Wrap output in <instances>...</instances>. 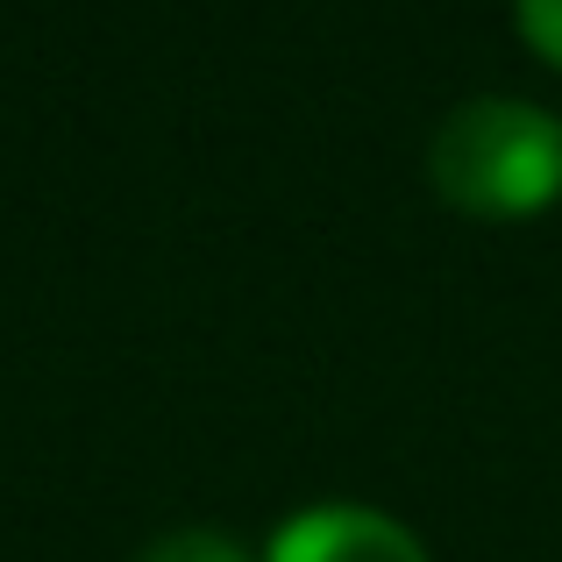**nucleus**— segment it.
I'll list each match as a JSON object with an SVG mask.
<instances>
[{"label":"nucleus","mask_w":562,"mask_h":562,"mask_svg":"<svg viewBox=\"0 0 562 562\" xmlns=\"http://www.w3.org/2000/svg\"><path fill=\"white\" fill-rule=\"evenodd\" d=\"M427 179L449 206L520 221L562 192V122L535 100H463L427 143Z\"/></svg>","instance_id":"nucleus-1"},{"label":"nucleus","mask_w":562,"mask_h":562,"mask_svg":"<svg viewBox=\"0 0 562 562\" xmlns=\"http://www.w3.org/2000/svg\"><path fill=\"white\" fill-rule=\"evenodd\" d=\"M263 562H427V549L371 506H306L271 535Z\"/></svg>","instance_id":"nucleus-2"},{"label":"nucleus","mask_w":562,"mask_h":562,"mask_svg":"<svg viewBox=\"0 0 562 562\" xmlns=\"http://www.w3.org/2000/svg\"><path fill=\"white\" fill-rule=\"evenodd\" d=\"M136 562H249V555L235 549L228 535H214V527H171V535H157Z\"/></svg>","instance_id":"nucleus-3"},{"label":"nucleus","mask_w":562,"mask_h":562,"mask_svg":"<svg viewBox=\"0 0 562 562\" xmlns=\"http://www.w3.org/2000/svg\"><path fill=\"white\" fill-rule=\"evenodd\" d=\"M513 8H520L527 43H535L541 57H555V65H562V0H513Z\"/></svg>","instance_id":"nucleus-4"}]
</instances>
